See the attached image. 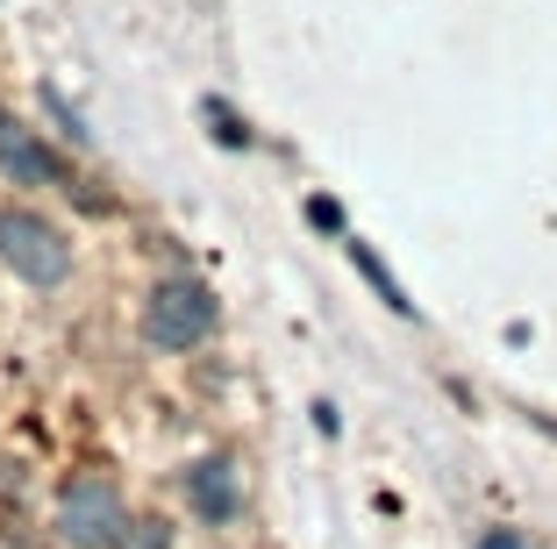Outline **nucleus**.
<instances>
[{
	"mask_svg": "<svg viewBox=\"0 0 557 549\" xmlns=\"http://www.w3.org/2000/svg\"><path fill=\"white\" fill-rule=\"evenodd\" d=\"M50 535L65 549H115L129 535V500L108 471H79V478L58 492V514H50Z\"/></svg>",
	"mask_w": 557,
	"mask_h": 549,
	"instance_id": "1",
	"label": "nucleus"
},
{
	"mask_svg": "<svg viewBox=\"0 0 557 549\" xmlns=\"http://www.w3.org/2000/svg\"><path fill=\"white\" fill-rule=\"evenodd\" d=\"M0 264L22 286H58L72 272V236L36 208H0Z\"/></svg>",
	"mask_w": 557,
	"mask_h": 549,
	"instance_id": "2",
	"label": "nucleus"
},
{
	"mask_svg": "<svg viewBox=\"0 0 557 549\" xmlns=\"http://www.w3.org/2000/svg\"><path fill=\"white\" fill-rule=\"evenodd\" d=\"M214 322H222V308H214V292L200 278H164L144 300V336L158 350H200L214 336Z\"/></svg>",
	"mask_w": 557,
	"mask_h": 549,
	"instance_id": "3",
	"label": "nucleus"
},
{
	"mask_svg": "<svg viewBox=\"0 0 557 549\" xmlns=\"http://www.w3.org/2000/svg\"><path fill=\"white\" fill-rule=\"evenodd\" d=\"M186 507H194L200 521H230L236 507H244V471H236L230 457H200V464H186Z\"/></svg>",
	"mask_w": 557,
	"mask_h": 549,
	"instance_id": "4",
	"label": "nucleus"
},
{
	"mask_svg": "<svg viewBox=\"0 0 557 549\" xmlns=\"http://www.w3.org/2000/svg\"><path fill=\"white\" fill-rule=\"evenodd\" d=\"M0 172L15 186H65V164L50 158L29 129H15V122H0Z\"/></svg>",
	"mask_w": 557,
	"mask_h": 549,
	"instance_id": "5",
	"label": "nucleus"
},
{
	"mask_svg": "<svg viewBox=\"0 0 557 549\" xmlns=\"http://www.w3.org/2000/svg\"><path fill=\"white\" fill-rule=\"evenodd\" d=\"M350 258H358V272H364V278L379 286V300H386V308H394V314H414V300H408V292L394 286V272H386V264L372 258V242H350Z\"/></svg>",
	"mask_w": 557,
	"mask_h": 549,
	"instance_id": "6",
	"label": "nucleus"
},
{
	"mask_svg": "<svg viewBox=\"0 0 557 549\" xmlns=\"http://www.w3.org/2000/svg\"><path fill=\"white\" fill-rule=\"evenodd\" d=\"M115 549H172V521H158V514H136V521H129V535H122Z\"/></svg>",
	"mask_w": 557,
	"mask_h": 549,
	"instance_id": "7",
	"label": "nucleus"
},
{
	"mask_svg": "<svg viewBox=\"0 0 557 549\" xmlns=\"http://www.w3.org/2000/svg\"><path fill=\"white\" fill-rule=\"evenodd\" d=\"M208 122H214V144H250V129H244V122H236V114L230 108H222V100H208Z\"/></svg>",
	"mask_w": 557,
	"mask_h": 549,
	"instance_id": "8",
	"label": "nucleus"
},
{
	"mask_svg": "<svg viewBox=\"0 0 557 549\" xmlns=\"http://www.w3.org/2000/svg\"><path fill=\"white\" fill-rule=\"evenodd\" d=\"M308 222L314 228H344V208H336V200H308Z\"/></svg>",
	"mask_w": 557,
	"mask_h": 549,
	"instance_id": "9",
	"label": "nucleus"
},
{
	"mask_svg": "<svg viewBox=\"0 0 557 549\" xmlns=\"http://www.w3.org/2000/svg\"><path fill=\"white\" fill-rule=\"evenodd\" d=\"M479 549H522V542H515L508 528H493V535H486V542H479Z\"/></svg>",
	"mask_w": 557,
	"mask_h": 549,
	"instance_id": "10",
	"label": "nucleus"
}]
</instances>
